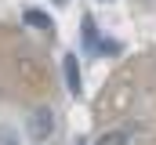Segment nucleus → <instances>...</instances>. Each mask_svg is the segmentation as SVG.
<instances>
[{
    "label": "nucleus",
    "mask_w": 156,
    "mask_h": 145,
    "mask_svg": "<svg viewBox=\"0 0 156 145\" xmlns=\"http://www.w3.org/2000/svg\"><path fill=\"white\" fill-rule=\"evenodd\" d=\"M55 131V112L47 105H40V109H33L29 116H26V134L33 138V142H44L47 134Z\"/></svg>",
    "instance_id": "nucleus-1"
},
{
    "label": "nucleus",
    "mask_w": 156,
    "mask_h": 145,
    "mask_svg": "<svg viewBox=\"0 0 156 145\" xmlns=\"http://www.w3.org/2000/svg\"><path fill=\"white\" fill-rule=\"evenodd\" d=\"M62 72H66L69 94H80V62H76V55H66V58H62Z\"/></svg>",
    "instance_id": "nucleus-2"
},
{
    "label": "nucleus",
    "mask_w": 156,
    "mask_h": 145,
    "mask_svg": "<svg viewBox=\"0 0 156 145\" xmlns=\"http://www.w3.org/2000/svg\"><path fill=\"white\" fill-rule=\"evenodd\" d=\"M80 33H83V47H87L91 55H98V51H102V47H98V33H94V18H91V15H83Z\"/></svg>",
    "instance_id": "nucleus-3"
},
{
    "label": "nucleus",
    "mask_w": 156,
    "mask_h": 145,
    "mask_svg": "<svg viewBox=\"0 0 156 145\" xmlns=\"http://www.w3.org/2000/svg\"><path fill=\"white\" fill-rule=\"evenodd\" d=\"M22 18H26V26H33V29H51V18H47L40 7H26Z\"/></svg>",
    "instance_id": "nucleus-4"
},
{
    "label": "nucleus",
    "mask_w": 156,
    "mask_h": 145,
    "mask_svg": "<svg viewBox=\"0 0 156 145\" xmlns=\"http://www.w3.org/2000/svg\"><path fill=\"white\" fill-rule=\"evenodd\" d=\"M98 145H127V131H109L98 138Z\"/></svg>",
    "instance_id": "nucleus-5"
},
{
    "label": "nucleus",
    "mask_w": 156,
    "mask_h": 145,
    "mask_svg": "<svg viewBox=\"0 0 156 145\" xmlns=\"http://www.w3.org/2000/svg\"><path fill=\"white\" fill-rule=\"evenodd\" d=\"M0 145H18V134L11 127H0Z\"/></svg>",
    "instance_id": "nucleus-6"
},
{
    "label": "nucleus",
    "mask_w": 156,
    "mask_h": 145,
    "mask_svg": "<svg viewBox=\"0 0 156 145\" xmlns=\"http://www.w3.org/2000/svg\"><path fill=\"white\" fill-rule=\"evenodd\" d=\"M116 51H120L116 40H102V55H116Z\"/></svg>",
    "instance_id": "nucleus-7"
},
{
    "label": "nucleus",
    "mask_w": 156,
    "mask_h": 145,
    "mask_svg": "<svg viewBox=\"0 0 156 145\" xmlns=\"http://www.w3.org/2000/svg\"><path fill=\"white\" fill-rule=\"evenodd\" d=\"M51 4H66V0H51Z\"/></svg>",
    "instance_id": "nucleus-8"
}]
</instances>
